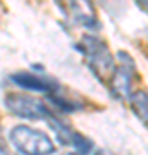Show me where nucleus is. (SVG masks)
<instances>
[{
    "label": "nucleus",
    "instance_id": "obj_8",
    "mask_svg": "<svg viewBox=\"0 0 148 155\" xmlns=\"http://www.w3.org/2000/svg\"><path fill=\"white\" fill-rule=\"evenodd\" d=\"M47 97H48L50 102L62 112H76V110H81L83 109V104H77L76 100L67 98L66 95H61L59 91H57V93H52V95H47Z\"/></svg>",
    "mask_w": 148,
    "mask_h": 155
},
{
    "label": "nucleus",
    "instance_id": "obj_7",
    "mask_svg": "<svg viewBox=\"0 0 148 155\" xmlns=\"http://www.w3.org/2000/svg\"><path fill=\"white\" fill-rule=\"evenodd\" d=\"M127 100H129V105H131V110L134 112V116L143 124L148 126V91L136 90V91H133Z\"/></svg>",
    "mask_w": 148,
    "mask_h": 155
},
{
    "label": "nucleus",
    "instance_id": "obj_3",
    "mask_svg": "<svg viewBox=\"0 0 148 155\" xmlns=\"http://www.w3.org/2000/svg\"><path fill=\"white\" fill-rule=\"evenodd\" d=\"M4 105L11 114L21 119H28V121H48L54 116L50 109L45 105V102H41L36 97L31 95H22V93H9L4 98Z\"/></svg>",
    "mask_w": 148,
    "mask_h": 155
},
{
    "label": "nucleus",
    "instance_id": "obj_5",
    "mask_svg": "<svg viewBox=\"0 0 148 155\" xmlns=\"http://www.w3.org/2000/svg\"><path fill=\"white\" fill-rule=\"evenodd\" d=\"M62 7L77 26L93 31L100 28V19L91 0H62Z\"/></svg>",
    "mask_w": 148,
    "mask_h": 155
},
{
    "label": "nucleus",
    "instance_id": "obj_10",
    "mask_svg": "<svg viewBox=\"0 0 148 155\" xmlns=\"http://www.w3.org/2000/svg\"><path fill=\"white\" fill-rule=\"evenodd\" d=\"M136 5L140 7L143 12H146L148 14V0H136Z\"/></svg>",
    "mask_w": 148,
    "mask_h": 155
},
{
    "label": "nucleus",
    "instance_id": "obj_11",
    "mask_svg": "<svg viewBox=\"0 0 148 155\" xmlns=\"http://www.w3.org/2000/svg\"><path fill=\"white\" fill-rule=\"evenodd\" d=\"M67 155H79V153H76V152H74V153H67Z\"/></svg>",
    "mask_w": 148,
    "mask_h": 155
},
{
    "label": "nucleus",
    "instance_id": "obj_2",
    "mask_svg": "<svg viewBox=\"0 0 148 155\" xmlns=\"http://www.w3.org/2000/svg\"><path fill=\"white\" fill-rule=\"evenodd\" d=\"M9 140L22 155H52L55 152V145L48 134L24 124L12 127L9 131Z\"/></svg>",
    "mask_w": 148,
    "mask_h": 155
},
{
    "label": "nucleus",
    "instance_id": "obj_9",
    "mask_svg": "<svg viewBox=\"0 0 148 155\" xmlns=\"http://www.w3.org/2000/svg\"><path fill=\"white\" fill-rule=\"evenodd\" d=\"M71 147L74 148V152L79 153V155H90L93 152V143H91L86 136H83L81 133H77V131H74V134H72Z\"/></svg>",
    "mask_w": 148,
    "mask_h": 155
},
{
    "label": "nucleus",
    "instance_id": "obj_6",
    "mask_svg": "<svg viewBox=\"0 0 148 155\" xmlns=\"http://www.w3.org/2000/svg\"><path fill=\"white\" fill-rule=\"evenodd\" d=\"M11 81L17 86H21L22 90H28V91H36V93H47V95H52V93H57L61 86L57 81L54 79H47L43 76H38V74H33V72H26V71H21V72H16L11 76Z\"/></svg>",
    "mask_w": 148,
    "mask_h": 155
},
{
    "label": "nucleus",
    "instance_id": "obj_4",
    "mask_svg": "<svg viewBox=\"0 0 148 155\" xmlns=\"http://www.w3.org/2000/svg\"><path fill=\"white\" fill-rule=\"evenodd\" d=\"M117 69H115L112 79L109 81V90L110 95L117 100H126L131 97V84L134 78V61L127 55L126 52H117Z\"/></svg>",
    "mask_w": 148,
    "mask_h": 155
},
{
    "label": "nucleus",
    "instance_id": "obj_1",
    "mask_svg": "<svg viewBox=\"0 0 148 155\" xmlns=\"http://www.w3.org/2000/svg\"><path fill=\"white\" fill-rule=\"evenodd\" d=\"M74 48L81 52V55L86 59L88 67L91 69L95 76L102 83L109 84V81L112 79L115 69H117V64H115V59L110 52L109 45L93 35H84L74 45Z\"/></svg>",
    "mask_w": 148,
    "mask_h": 155
}]
</instances>
